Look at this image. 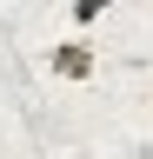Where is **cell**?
I'll return each instance as SVG.
<instances>
[{
    "label": "cell",
    "mask_w": 153,
    "mask_h": 159,
    "mask_svg": "<svg viewBox=\"0 0 153 159\" xmlns=\"http://www.w3.org/2000/svg\"><path fill=\"white\" fill-rule=\"evenodd\" d=\"M47 66H53V80H93V66H100V60H93L87 40H60V47L47 53Z\"/></svg>",
    "instance_id": "6da1fadb"
},
{
    "label": "cell",
    "mask_w": 153,
    "mask_h": 159,
    "mask_svg": "<svg viewBox=\"0 0 153 159\" xmlns=\"http://www.w3.org/2000/svg\"><path fill=\"white\" fill-rule=\"evenodd\" d=\"M100 13H107V0H80V7H73V27H93Z\"/></svg>",
    "instance_id": "7a4b0ae2"
}]
</instances>
